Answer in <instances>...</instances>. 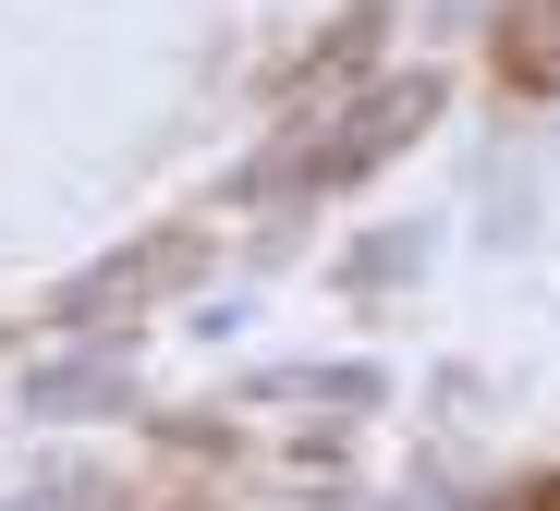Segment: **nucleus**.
Listing matches in <instances>:
<instances>
[{
    "instance_id": "obj_1",
    "label": "nucleus",
    "mask_w": 560,
    "mask_h": 511,
    "mask_svg": "<svg viewBox=\"0 0 560 511\" xmlns=\"http://www.w3.org/2000/svg\"><path fill=\"white\" fill-rule=\"evenodd\" d=\"M512 25H524V37H512V73H536V85H560V0H524Z\"/></svg>"
}]
</instances>
